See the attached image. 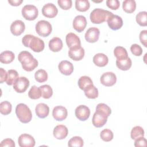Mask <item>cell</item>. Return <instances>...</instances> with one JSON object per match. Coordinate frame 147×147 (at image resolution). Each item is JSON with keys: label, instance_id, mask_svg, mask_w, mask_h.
Listing matches in <instances>:
<instances>
[{"label": "cell", "instance_id": "cell-1", "mask_svg": "<svg viewBox=\"0 0 147 147\" xmlns=\"http://www.w3.org/2000/svg\"><path fill=\"white\" fill-rule=\"evenodd\" d=\"M18 59L21 63L22 68L26 71H32L38 66V61L29 52H21L18 56Z\"/></svg>", "mask_w": 147, "mask_h": 147}, {"label": "cell", "instance_id": "cell-2", "mask_svg": "<svg viewBox=\"0 0 147 147\" xmlns=\"http://www.w3.org/2000/svg\"><path fill=\"white\" fill-rule=\"evenodd\" d=\"M16 114L20 122L24 123L29 122L32 118V114L27 105L19 103L16 107Z\"/></svg>", "mask_w": 147, "mask_h": 147}, {"label": "cell", "instance_id": "cell-3", "mask_svg": "<svg viewBox=\"0 0 147 147\" xmlns=\"http://www.w3.org/2000/svg\"><path fill=\"white\" fill-rule=\"evenodd\" d=\"M112 13L106 10L96 8L91 12L90 18L92 23L99 24L107 21V18Z\"/></svg>", "mask_w": 147, "mask_h": 147}, {"label": "cell", "instance_id": "cell-4", "mask_svg": "<svg viewBox=\"0 0 147 147\" xmlns=\"http://www.w3.org/2000/svg\"><path fill=\"white\" fill-rule=\"evenodd\" d=\"M52 28L51 23L45 20H40L36 25V31L41 37H47L52 32Z\"/></svg>", "mask_w": 147, "mask_h": 147}, {"label": "cell", "instance_id": "cell-5", "mask_svg": "<svg viewBox=\"0 0 147 147\" xmlns=\"http://www.w3.org/2000/svg\"><path fill=\"white\" fill-rule=\"evenodd\" d=\"M21 12L24 18L29 21L34 20L38 14L37 8L33 5H25L22 7Z\"/></svg>", "mask_w": 147, "mask_h": 147}, {"label": "cell", "instance_id": "cell-6", "mask_svg": "<svg viewBox=\"0 0 147 147\" xmlns=\"http://www.w3.org/2000/svg\"><path fill=\"white\" fill-rule=\"evenodd\" d=\"M107 118L108 116L105 113L100 111L96 110L92 117V124L96 127H101L107 122Z\"/></svg>", "mask_w": 147, "mask_h": 147}, {"label": "cell", "instance_id": "cell-7", "mask_svg": "<svg viewBox=\"0 0 147 147\" xmlns=\"http://www.w3.org/2000/svg\"><path fill=\"white\" fill-rule=\"evenodd\" d=\"M109 28L114 30H118L123 25V20L121 17L118 15H114L113 13L109 17L107 20Z\"/></svg>", "mask_w": 147, "mask_h": 147}, {"label": "cell", "instance_id": "cell-8", "mask_svg": "<svg viewBox=\"0 0 147 147\" xmlns=\"http://www.w3.org/2000/svg\"><path fill=\"white\" fill-rule=\"evenodd\" d=\"M84 49L80 46H76L69 48V57L74 61L81 60L84 56Z\"/></svg>", "mask_w": 147, "mask_h": 147}, {"label": "cell", "instance_id": "cell-9", "mask_svg": "<svg viewBox=\"0 0 147 147\" xmlns=\"http://www.w3.org/2000/svg\"><path fill=\"white\" fill-rule=\"evenodd\" d=\"M29 80L25 77L19 78L13 85V88L18 93L24 92L29 86Z\"/></svg>", "mask_w": 147, "mask_h": 147}, {"label": "cell", "instance_id": "cell-10", "mask_svg": "<svg viewBox=\"0 0 147 147\" xmlns=\"http://www.w3.org/2000/svg\"><path fill=\"white\" fill-rule=\"evenodd\" d=\"M75 114L78 119L82 121H85L90 115V110L85 105H80L76 108Z\"/></svg>", "mask_w": 147, "mask_h": 147}, {"label": "cell", "instance_id": "cell-11", "mask_svg": "<svg viewBox=\"0 0 147 147\" xmlns=\"http://www.w3.org/2000/svg\"><path fill=\"white\" fill-rule=\"evenodd\" d=\"M18 143L20 147H33L35 145V140L31 135L22 134L18 137Z\"/></svg>", "mask_w": 147, "mask_h": 147}, {"label": "cell", "instance_id": "cell-12", "mask_svg": "<svg viewBox=\"0 0 147 147\" xmlns=\"http://www.w3.org/2000/svg\"><path fill=\"white\" fill-rule=\"evenodd\" d=\"M100 83L107 87L114 85L117 81V77L115 74L111 72H107L102 75L100 78Z\"/></svg>", "mask_w": 147, "mask_h": 147}, {"label": "cell", "instance_id": "cell-13", "mask_svg": "<svg viewBox=\"0 0 147 147\" xmlns=\"http://www.w3.org/2000/svg\"><path fill=\"white\" fill-rule=\"evenodd\" d=\"M58 13L56 6L52 3H48L44 5L42 8V14L47 18H53Z\"/></svg>", "mask_w": 147, "mask_h": 147}, {"label": "cell", "instance_id": "cell-14", "mask_svg": "<svg viewBox=\"0 0 147 147\" xmlns=\"http://www.w3.org/2000/svg\"><path fill=\"white\" fill-rule=\"evenodd\" d=\"M68 115V111L65 107L62 106H57L53 108L52 115L55 119L58 121L64 120Z\"/></svg>", "mask_w": 147, "mask_h": 147}, {"label": "cell", "instance_id": "cell-15", "mask_svg": "<svg viewBox=\"0 0 147 147\" xmlns=\"http://www.w3.org/2000/svg\"><path fill=\"white\" fill-rule=\"evenodd\" d=\"M100 31L98 28L96 27L90 28L85 33L86 40L90 43L96 42L99 37Z\"/></svg>", "mask_w": 147, "mask_h": 147}, {"label": "cell", "instance_id": "cell-16", "mask_svg": "<svg viewBox=\"0 0 147 147\" xmlns=\"http://www.w3.org/2000/svg\"><path fill=\"white\" fill-rule=\"evenodd\" d=\"M87 25V20L84 16L78 15L75 17L73 21V28L78 32H82L84 30Z\"/></svg>", "mask_w": 147, "mask_h": 147}, {"label": "cell", "instance_id": "cell-17", "mask_svg": "<svg viewBox=\"0 0 147 147\" xmlns=\"http://www.w3.org/2000/svg\"><path fill=\"white\" fill-rule=\"evenodd\" d=\"M44 47L45 45L43 40L33 36L30 41L29 47L35 52H40L44 50Z\"/></svg>", "mask_w": 147, "mask_h": 147}, {"label": "cell", "instance_id": "cell-18", "mask_svg": "<svg viewBox=\"0 0 147 147\" xmlns=\"http://www.w3.org/2000/svg\"><path fill=\"white\" fill-rule=\"evenodd\" d=\"M25 25L21 20H16L10 25L11 33L14 36L21 35L25 30Z\"/></svg>", "mask_w": 147, "mask_h": 147}, {"label": "cell", "instance_id": "cell-19", "mask_svg": "<svg viewBox=\"0 0 147 147\" xmlns=\"http://www.w3.org/2000/svg\"><path fill=\"white\" fill-rule=\"evenodd\" d=\"M60 72L64 75H70L74 71L73 64L69 61L63 60L58 65Z\"/></svg>", "mask_w": 147, "mask_h": 147}, {"label": "cell", "instance_id": "cell-20", "mask_svg": "<svg viewBox=\"0 0 147 147\" xmlns=\"http://www.w3.org/2000/svg\"><path fill=\"white\" fill-rule=\"evenodd\" d=\"M68 130L67 127L63 125H58L53 129V136L58 140L64 139L68 135Z\"/></svg>", "mask_w": 147, "mask_h": 147}, {"label": "cell", "instance_id": "cell-21", "mask_svg": "<svg viewBox=\"0 0 147 147\" xmlns=\"http://www.w3.org/2000/svg\"><path fill=\"white\" fill-rule=\"evenodd\" d=\"M65 41L67 46L69 48L81 45V42L79 37L74 33H68L65 37Z\"/></svg>", "mask_w": 147, "mask_h": 147}, {"label": "cell", "instance_id": "cell-22", "mask_svg": "<svg viewBox=\"0 0 147 147\" xmlns=\"http://www.w3.org/2000/svg\"><path fill=\"white\" fill-rule=\"evenodd\" d=\"M37 116L40 118L47 117L49 113V108L48 106L44 103H40L37 105L35 109Z\"/></svg>", "mask_w": 147, "mask_h": 147}, {"label": "cell", "instance_id": "cell-23", "mask_svg": "<svg viewBox=\"0 0 147 147\" xmlns=\"http://www.w3.org/2000/svg\"><path fill=\"white\" fill-rule=\"evenodd\" d=\"M48 46L51 51L57 52L61 51L63 48V44L62 40L60 38L55 37L49 41Z\"/></svg>", "mask_w": 147, "mask_h": 147}, {"label": "cell", "instance_id": "cell-24", "mask_svg": "<svg viewBox=\"0 0 147 147\" xmlns=\"http://www.w3.org/2000/svg\"><path fill=\"white\" fill-rule=\"evenodd\" d=\"M93 62L98 67H105L106 66L108 62L109 59L107 56L104 53H99L96 54L93 57Z\"/></svg>", "mask_w": 147, "mask_h": 147}, {"label": "cell", "instance_id": "cell-25", "mask_svg": "<svg viewBox=\"0 0 147 147\" xmlns=\"http://www.w3.org/2000/svg\"><path fill=\"white\" fill-rule=\"evenodd\" d=\"M15 58L14 53L10 51H5L0 54V61L3 64L11 63Z\"/></svg>", "mask_w": 147, "mask_h": 147}, {"label": "cell", "instance_id": "cell-26", "mask_svg": "<svg viewBox=\"0 0 147 147\" xmlns=\"http://www.w3.org/2000/svg\"><path fill=\"white\" fill-rule=\"evenodd\" d=\"M131 60L130 57H127L126 59L118 60H116V65L117 67L121 70L122 71H127L129 69L131 66Z\"/></svg>", "mask_w": 147, "mask_h": 147}, {"label": "cell", "instance_id": "cell-27", "mask_svg": "<svg viewBox=\"0 0 147 147\" xmlns=\"http://www.w3.org/2000/svg\"><path fill=\"white\" fill-rule=\"evenodd\" d=\"M85 95L90 99H95L98 96V90L93 84L87 86L84 90Z\"/></svg>", "mask_w": 147, "mask_h": 147}, {"label": "cell", "instance_id": "cell-28", "mask_svg": "<svg viewBox=\"0 0 147 147\" xmlns=\"http://www.w3.org/2000/svg\"><path fill=\"white\" fill-rule=\"evenodd\" d=\"M123 10L127 13H133L136 8V3L134 0H125L122 3Z\"/></svg>", "mask_w": 147, "mask_h": 147}, {"label": "cell", "instance_id": "cell-29", "mask_svg": "<svg viewBox=\"0 0 147 147\" xmlns=\"http://www.w3.org/2000/svg\"><path fill=\"white\" fill-rule=\"evenodd\" d=\"M114 54L117 59L118 60L126 59L128 57V54L126 49L121 46H118L114 48Z\"/></svg>", "mask_w": 147, "mask_h": 147}, {"label": "cell", "instance_id": "cell-30", "mask_svg": "<svg viewBox=\"0 0 147 147\" xmlns=\"http://www.w3.org/2000/svg\"><path fill=\"white\" fill-rule=\"evenodd\" d=\"M18 78V74L17 71L14 69H9L7 71V77L6 81V83L7 85L11 86L16 83Z\"/></svg>", "mask_w": 147, "mask_h": 147}, {"label": "cell", "instance_id": "cell-31", "mask_svg": "<svg viewBox=\"0 0 147 147\" xmlns=\"http://www.w3.org/2000/svg\"><path fill=\"white\" fill-rule=\"evenodd\" d=\"M90 6V2L87 0H76L75 1V8L79 11H86L89 9Z\"/></svg>", "mask_w": 147, "mask_h": 147}, {"label": "cell", "instance_id": "cell-32", "mask_svg": "<svg viewBox=\"0 0 147 147\" xmlns=\"http://www.w3.org/2000/svg\"><path fill=\"white\" fill-rule=\"evenodd\" d=\"M144 130L142 127L140 126H136L134 127L130 133V136L131 139L136 140L140 137H144Z\"/></svg>", "mask_w": 147, "mask_h": 147}, {"label": "cell", "instance_id": "cell-33", "mask_svg": "<svg viewBox=\"0 0 147 147\" xmlns=\"http://www.w3.org/2000/svg\"><path fill=\"white\" fill-rule=\"evenodd\" d=\"M34 78L37 82L39 83H42L47 80L48 74L44 69H40L35 72Z\"/></svg>", "mask_w": 147, "mask_h": 147}, {"label": "cell", "instance_id": "cell-34", "mask_svg": "<svg viewBox=\"0 0 147 147\" xmlns=\"http://www.w3.org/2000/svg\"><path fill=\"white\" fill-rule=\"evenodd\" d=\"M42 94V97L44 99H49L53 95V90L51 87L48 84H44L39 87Z\"/></svg>", "mask_w": 147, "mask_h": 147}, {"label": "cell", "instance_id": "cell-35", "mask_svg": "<svg viewBox=\"0 0 147 147\" xmlns=\"http://www.w3.org/2000/svg\"><path fill=\"white\" fill-rule=\"evenodd\" d=\"M28 96L30 99H39L42 96L41 91L40 87H37L36 86H32L29 91Z\"/></svg>", "mask_w": 147, "mask_h": 147}, {"label": "cell", "instance_id": "cell-36", "mask_svg": "<svg viewBox=\"0 0 147 147\" xmlns=\"http://www.w3.org/2000/svg\"><path fill=\"white\" fill-rule=\"evenodd\" d=\"M78 83L79 87L82 90H84V88L87 86H88L90 84H93L92 80H91V79L90 77H88L87 76H81L79 78Z\"/></svg>", "mask_w": 147, "mask_h": 147}, {"label": "cell", "instance_id": "cell-37", "mask_svg": "<svg viewBox=\"0 0 147 147\" xmlns=\"http://www.w3.org/2000/svg\"><path fill=\"white\" fill-rule=\"evenodd\" d=\"M146 19L147 12L145 11H140L136 15V21L141 26H146L147 25Z\"/></svg>", "mask_w": 147, "mask_h": 147}, {"label": "cell", "instance_id": "cell-38", "mask_svg": "<svg viewBox=\"0 0 147 147\" xmlns=\"http://www.w3.org/2000/svg\"><path fill=\"white\" fill-rule=\"evenodd\" d=\"M11 104L8 101H3L0 103V112L3 115H8L11 111Z\"/></svg>", "mask_w": 147, "mask_h": 147}, {"label": "cell", "instance_id": "cell-39", "mask_svg": "<svg viewBox=\"0 0 147 147\" xmlns=\"http://www.w3.org/2000/svg\"><path fill=\"white\" fill-rule=\"evenodd\" d=\"M83 144V140L80 137L75 136L69 140L68 145L70 147H82Z\"/></svg>", "mask_w": 147, "mask_h": 147}, {"label": "cell", "instance_id": "cell-40", "mask_svg": "<svg viewBox=\"0 0 147 147\" xmlns=\"http://www.w3.org/2000/svg\"><path fill=\"white\" fill-rule=\"evenodd\" d=\"M101 139L105 142H109L113 138L114 134L113 131L108 129H103L100 133Z\"/></svg>", "mask_w": 147, "mask_h": 147}, {"label": "cell", "instance_id": "cell-41", "mask_svg": "<svg viewBox=\"0 0 147 147\" xmlns=\"http://www.w3.org/2000/svg\"><path fill=\"white\" fill-rule=\"evenodd\" d=\"M96 110L100 111L104 113H105L108 117L111 114V110L110 107L107 106V105L103 103H100L97 105L96 107Z\"/></svg>", "mask_w": 147, "mask_h": 147}, {"label": "cell", "instance_id": "cell-42", "mask_svg": "<svg viewBox=\"0 0 147 147\" xmlns=\"http://www.w3.org/2000/svg\"><path fill=\"white\" fill-rule=\"evenodd\" d=\"M59 6L63 10H68L72 7L71 0H58L57 1Z\"/></svg>", "mask_w": 147, "mask_h": 147}, {"label": "cell", "instance_id": "cell-43", "mask_svg": "<svg viewBox=\"0 0 147 147\" xmlns=\"http://www.w3.org/2000/svg\"><path fill=\"white\" fill-rule=\"evenodd\" d=\"M130 51L131 53L136 56H140L142 53V49L139 45L137 44H134L131 45L130 47Z\"/></svg>", "mask_w": 147, "mask_h": 147}, {"label": "cell", "instance_id": "cell-44", "mask_svg": "<svg viewBox=\"0 0 147 147\" xmlns=\"http://www.w3.org/2000/svg\"><path fill=\"white\" fill-rule=\"evenodd\" d=\"M106 5L108 7L113 10H117L119 8L120 3L118 0H107Z\"/></svg>", "mask_w": 147, "mask_h": 147}, {"label": "cell", "instance_id": "cell-45", "mask_svg": "<svg viewBox=\"0 0 147 147\" xmlns=\"http://www.w3.org/2000/svg\"><path fill=\"white\" fill-rule=\"evenodd\" d=\"M140 40L141 44L145 47H147V30H142L140 33Z\"/></svg>", "mask_w": 147, "mask_h": 147}, {"label": "cell", "instance_id": "cell-46", "mask_svg": "<svg viewBox=\"0 0 147 147\" xmlns=\"http://www.w3.org/2000/svg\"><path fill=\"white\" fill-rule=\"evenodd\" d=\"M0 146H8V147H14L15 143L14 141L10 138H6L2 141Z\"/></svg>", "mask_w": 147, "mask_h": 147}, {"label": "cell", "instance_id": "cell-47", "mask_svg": "<svg viewBox=\"0 0 147 147\" xmlns=\"http://www.w3.org/2000/svg\"><path fill=\"white\" fill-rule=\"evenodd\" d=\"M146 140L144 137H141L135 140L134 146L136 147L138 146H146Z\"/></svg>", "mask_w": 147, "mask_h": 147}, {"label": "cell", "instance_id": "cell-48", "mask_svg": "<svg viewBox=\"0 0 147 147\" xmlns=\"http://www.w3.org/2000/svg\"><path fill=\"white\" fill-rule=\"evenodd\" d=\"M33 36L32 34H26L23 37L22 39V42L25 47H29V43Z\"/></svg>", "mask_w": 147, "mask_h": 147}, {"label": "cell", "instance_id": "cell-49", "mask_svg": "<svg viewBox=\"0 0 147 147\" xmlns=\"http://www.w3.org/2000/svg\"><path fill=\"white\" fill-rule=\"evenodd\" d=\"M0 72H1L0 83H2L3 82L6 81L7 77V72H6V71L2 68H0Z\"/></svg>", "mask_w": 147, "mask_h": 147}, {"label": "cell", "instance_id": "cell-50", "mask_svg": "<svg viewBox=\"0 0 147 147\" xmlns=\"http://www.w3.org/2000/svg\"><path fill=\"white\" fill-rule=\"evenodd\" d=\"M22 2H23L22 0H9L8 1V2L11 6H20Z\"/></svg>", "mask_w": 147, "mask_h": 147}]
</instances>
